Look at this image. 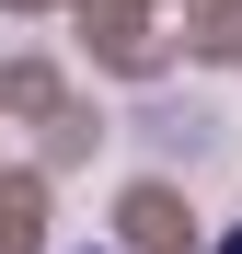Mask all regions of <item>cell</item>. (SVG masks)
Masks as SVG:
<instances>
[{
    "instance_id": "6da1fadb",
    "label": "cell",
    "mask_w": 242,
    "mask_h": 254,
    "mask_svg": "<svg viewBox=\"0 0 242 254\" xmlns=\"http://www.w3.org/2000/svg\"><path fill=\"white\" fill-rule=\"evenodd\" d=\"M219 254H242V231H231V243H219Z\"/></svg>"
}]
</instances>
